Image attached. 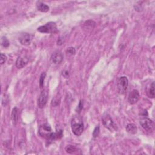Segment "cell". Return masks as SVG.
I'll return each mask as SVG.
<instances>
[{
    "instance_id": "1",
    "label": "cell",
    "mask_w": 155,
    "mask_h": 155,
    "mask_svg": "<svg viewBox=\"0 0 155 155\" xmlns=\"http://www.w3.org/2000/svg\"><path fill=\"white\" fill-rule=\"evenodd\" d=\"M39 134L41 137L49 141L60 139L63 135L62 130L56 132V133H53L51 131V127L48 124H44L40 126L39 129Z\"/></svg>"
},
{
    "instance_id": "2",
    "label": "cell",
    "mask_w": 155,
    "mask_h": 155,
    "mask_svg": "<svg viewBox=\"0 0 155 155\" xmlns=\"http://www.w3.org/2000/svg\"><path fill=\"white\" fill-rule=\"evenodd\" d=\"M73 133L76 136H80L84 130V124L83 119L79 116H74L71 123Z\"/></svg>"
},
{
    "instance_id": "3",
    "label": "cell",
    "mask_w": 155,
    "mask_h": 155,
    "mask_svg": "<svg viewBox=\"0 0 155 155\" xmlns=\"http://www.w3.org/2000/svg\"><path fill=\"white\" fill-rule=\"evenodd\" d=\"M102 122L104 127L110 131H113L117 130L116 124L114 123L111 116L108 113H105L102 116Z\"/></svg>"
},
{
    "instance_id": "4",
    "label": "cell",
    "mask_w": 155,
    "mask_h": 155,
    "mask_svg": "<svg viewBox=\"0 0 155 155\" xmlns=\"http://www.w3.org/2000/svg\"><path fill=\"white\" fill-rule=\"evenodd\" d=\"M38 31L44 33H55L58 32L55 22H49L44 26L38 28Z\"/></svg>"
},
{
    "instance_id": "5",
    "label": "cell",
    "mask_w": 155,
    "mask_h": 155,
    "mask_svg": "<svg viewBox=\"0 0 155 155\" xmlns=\"http://www.w3.org/2000/svg\"><path fill=\"white\" fill-rule=\"evenodd\" d=\"M129 86V80L127 77H120L117 83V87L119 93L121 95L125 93L127 90Z\"/></svg>"
},
{
    "instance_id": "6",
    "label": "cell",
    "mask_w": 155,
    "mask_h": 155,
    "mask_svg": "<svg viewBox=\"0 0 155 155\" xmlns=\"http://www.w3.org/2000/svg\"><path fill=\"white\" fill-rule=\"evenodd\" d=\"M140 124L142 127L148 132H153L154 130L155 125L152 120L149 118H143L140 120Z\"/></svg>"
},
{
    "instance_id": "7",
    "label": "cell",
    "mask_w": 155,
    "mask_h": 155,
    "mask_svg": "<svg viewBox=\"0 0 155 155\" xmlns=\"http://www.w3.org/2000/svg\"><path fill=\"white\" fill-rule=\"evenodd\" d=\"M49 92L47 90H43L40 94L38 99V106L39 108H43L47 104Z\"/></svg>"
},
{
    "instance_id": "8",
    "label": "cell",
    "mask_w": 155,
    "mask_h": 155,
    "mask_svg": "<svg viewBox=\"0 0 155 155\" xmlns=\"http://www.w3.org/2000/svg\"><path fill=\"white\" fill-rule=\"evenodd\" d=\"M33 35L29 33H24L19 38L20 42L23 45H28L32 43Z\"/></svg>"
},
{
    "instance_id": "9",
    "label": "cell",
    "mask_w": 155,
    "mask_h": 155,
    "mask_svg": "<svg viewBox=\"0 0 155 155\" xmlns=\"http://www.w3.org/2000/svg\"><path fill=\"white\" fill-rule=\"evenodd\" d=\"M140 97V95L139 91L137 90H133L129 94L128 101L130 104H135L139 101Z\"/></svg>"
},
{
    "instance_id": "10",
    "label": "cell",
    "mask_w": 155,
    "mask_h": 155,
    "mask_svg": "<svg viewBox=\"0 0 155 155\" xmlns=\"http://www.w3.org/2000/svg\"><path fill=\"white\" fill-rule=\"evenodd\" d=\"M64 56L62 53L60 51H57L55 52L51 56V61L53 63L55 64H60V63L63 61Z\"/></svg>"
},
{
    "instance_id": "11",
    "label": "cell",
    "mask_w": 155,
    "mask_h": 155,
    "mask_svg": "<svg viewBox=\"0 0 155 155\" xmlns=\"http://www.w3.org/2000/svg\"><path fill=\"white\" fill-rule=\"evenodd\" d=\"M28 62V60L26 58H22V57H18L16 61V66L18 68H23Z\"/></svg>"
},
{
    "instance_id": "12",
    "label": "cell",
    "mask_w": 155,
    "mask_h": 155,
    "mask_svg": "<svg viewBox=\"0 0 155 155\" xmlns=\"http://www.w3.org/2000/svg\"><path fill=\"white\" fill-rule=\"evenodd\" d=\"M37 9L40 12H47L49 10V7L47 4H45L42 2L38 1L37 3Z\"/></svg>"
},
{
    "instance_id": "13",
    "label": "cell",
    "mask_w": 155,
    "mask_h": 155,
    "mask_svg": "<svg viewBox=\"0 0 155 155\" xmlns=\"http://www.w3.org/2000/svg\"><path fill=\"white\" fill-rule=\"evenodd\" d=\"M18 119V110L17 107H15L13 108L12 114H11V119L12 120L14 124H16Z\"/></svg>"
},
{
    "instance_id": "14",
    "label": "cell",
    "mask_w": 155,
    "mask_h": 155,
    "mask_svg": "<svg viewBox=\"0 0 155 155\" xmlns=\"http://www.w3.org/2000/svg\"><path fill=\"white\" fill-rule=\"evenodd\" d=\"M126 130L130 134H136L137 133V127L134 124H129L126 126Z\"/></svg>"
},
{
    "instance_id": "15",
    "label": "cell",
    "mask_w": 155,
    "mask_h": 155,
    "mask_svg": "<svg viewBox=\"0 0 155 155\" xmlns=\"http://www.w3.org/2000/svg\"><path fill=\"white\" fill-rule=\"evenodd\" d=\"M77 150H78L77 147H76L75 146H72V145L67 146L66 147V151L68 153H73L74 152H76Z\"/></svg>"
},
{
    "instance_id": "16",
    "label": "cell",
    "mask_w": 155,
    "mask_h": 155,
    "mask_svg": "<svg viewBox=\"0 0 155 155\" xmlns=\"http://www.w3.org/2000/svg\"><path fill=\"white\" fill-rule=\"evenodd\" d=\"M148 96L149 97H151V98H154V83H152L150 88L148 90Z\"/></svg>"
},
{
    "instance_id": "17",
    "label": "cell",
    "mask_w": 155,
    "mask_h": 155,
    "mask_svg": "<svg viewBox=\"0 0 155 155\" xmlns=\"http://www.w3.org/2000/svg\"><path fill=\"white\" fill-rule=\"evenodd\" d=\"M45 76H46V73H45V72H43L41 74V76H40V78H39V86H40V88H41V89L43 88V85H44V79H45Z\"/></svg>"
},
{
    "instance_id": "18",
    "label": "cell",
    "mask_w": 155,
    "mask_h": 155,
    "mask_svg": "<svg viewBox=\"0 0 155 155\" xmlns=\"http://www.w3.org/2000/svg\"><path fill=\"white\" fill-rule=\"evenodd\" d=\"M60 103V97H55L54 99H53L52 101H51V106L53 107H56L58 106Z\"/></svg>"
},
{
    "instance_id": "19",
    "label": "cell",
    "mask_w": 155,
    "mask_h": 155,
    "mask_svg": "<svg viewBox=\"0 0 155 155\" xmlns=\"http://www.w3.org/2000/svg\"><path fill=\"white\" fill-rule=\"evenodd\" d=\"M1 44L4 47H8L9 46L10 43H9V41H8V39L5 37H3L1 39Z\"/></svg>"
},
{
    "instance_id": "20",
    "label": "cell",
    "mask_w": 155,
    "mask_h": 155,
    "mask_svg": "<svg viewBox=\"0 0 155 155\" xmlns=\"http://www.w3.org/2000/svg\"><path fill=\"white\" fill-rule=\"evenodd\" d=\"M7 59L6 56L3 53H1V56H0V63H1V64H3L7 61Z\"/></svg>"
},
{
    "instance_id": "21",
    "label": "cell",
    "mask_w": 155,
    "mask_h": 155,
    "mask_svg": "<svg viewBox=\"0 0 155 155\" xmlns=\"http://www.w3.org/2000/svg\"><path fill=\"white\" fill-rule=\"evenodd\" d=\"M99 126H97V127H96L94 131H93V136L94 137H96L97 136L99 135Z\"/></svg>"
},
{
    "instance_id": "22",
    "label": "cell",
    "mask_w": 155,
    "mask_h": 155,
    "mask_svg": "<svg viewBox=\"0 0 155 155\" xmlns=\"http://www.w3.org/2000/svg\"><path fill=\"white\" fill-rule=\"evenodd\" d=\"M67 52L70 55H74L76 52V50L73 47H68L67 50Z\"/></svg>"
}]
</instances>
